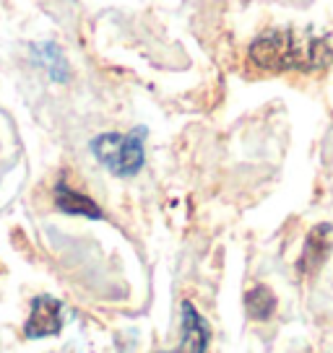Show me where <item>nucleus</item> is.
Here are the masks:
<instances>
[{
	"label": "nucleus",
	"instance_id": "nucleus-8",
	"mask_svg": "<svg viewBox=\"0 0 333 353\" xmlns=\"http://www.w3.org/2000/svg\"><path fill=\"white\" fill-rule=\"evenodd\" d=\"M37 55L45 63L47 73L53 76V81H66L68 78L66 57L60 55V50H57L55 44H42V47H37Z\"/></svg>",
	"mask_w": 333,
	"mask_h": 353
},
{
	"label": "nucleus",
	"instance_id": "nucleus-4",
	"mask_svg": "<svg viewBox=\"0 0 333 353\" xmlns=\"http://www.w3.org/2000/svg\"><path fill=\"white\" fill-rule=\"evenodd\" d=\"M209 348V325L200 317L196 307L185 301L182 304V341L180 353H206Z\"/></svg>",
	"mask_w": 333,
	"mask_h": 353
},
{
	"label": "nucleus",
	"instance_id": "nucleus-3",
	"mask_svg": "<svg viewBox=\"0 0 333 353\" xmlns=\"http://www.w3.org/2000/svg\"><path fill=\"white\" fill-rule=\"evenodd\" d=\"M63 327V307L53 296H37L32 304V314L26 320V335L29 338H45L55 335Z\"/></svg>",
	"mask_w": 333,
	"mask_h": 353
},
{
	"label": "nucleus",
	"instance_id": "nucleus-1",
	"mask_svg": "<svg viewBox=\"0 0 333 353\" xmlns=\"http://www.w3.org/2000/svg\"><path fill=\"white\" fill-rule=\"evenodd\" d=\"M250 60L266 70H310L312 65H323L328 55L323 42H300L292 32H271L256 39L250 47Z\"/></svg>",
	"mask_w": 333,
	"mask_h": 353
},
{
	"label": "nucleus",
	"instance_id": "nucleus-6",
	"mask_svg": "<svg viewBox=\"0 0 333 353\" xmlns=\"http://www.w3.org/2000/svg\"><path fill=\"white\" fill-rule=\"evenodd\" d=\"M331 252V226L328 223H321V226H315L307 236V242H305V252L300 257V268L302 270H318L323 265V260L328 257Z\"/></svg>",
	"mask_w": 333,
	"mask_h": 353
},
{
	"label": "nucleus",
	"instance_id": "nucleus-2",
	"mask_svg": "<svg viewBox=\"0 0 333 353\" xmlns=\"http://www.w3.org/2000/svg\"><path fill=\"white\" fill-rule=\"evenodd\" d=\"M144 135H146L144 128L128 132V135L104 132V135L91 141V154L97 156L99 164L107 166L115 176H133L141 172L146 159Z\"/></svg>",
	"mask_w": 333,
	"mask_h": 353
},
{
	"label": "nucleus",
	"instance_id": "nucleus-9",
	"mask_svg": "<svg viewBox=\"0 0 333 353\" xmlns=\"http://www.w3.org/2000/svg\"><path fill=\"white\" fill-rule=\"evenodd\" d=\"M164 353H175V351H164Z\"/></svg>",
	"mask_w": 333,
	"mask_h": 353
},
{
	"label": "nucleus",
	"instance_id": "nucleus-7",
	"mask_svg": "<svg viewBox=\"0 0 333 353\" xmlns=\"http://www.w3.org/2000/svg\"><path fill=\"white\" fill-rule=\"evenodd\" d=\"M245 309H247V317H253V320H268L276 309V296L271 288L253 286L245 294Z\"/></svg>",
	"mask_w": 333,
	"mask_h": 353
},
{
	"label": "nucleus",
	"instance_id": "nucleus-5",
	"mask_svg": "<svg viewBox=\"0 0 333 353\" xmlns=\"http://www.w3.org/2000/svg\"><path fill=\"white\" fill-rule=\"evenodd\" d=\"M55 205L63 213H70V216H86V219H102L99 205L91 198L81 195L78 190L68 188L66 182H57L55 185Z\"/></svg>",
	"mask_w": 333,
	"mask_h": 353
}]
</instances>
